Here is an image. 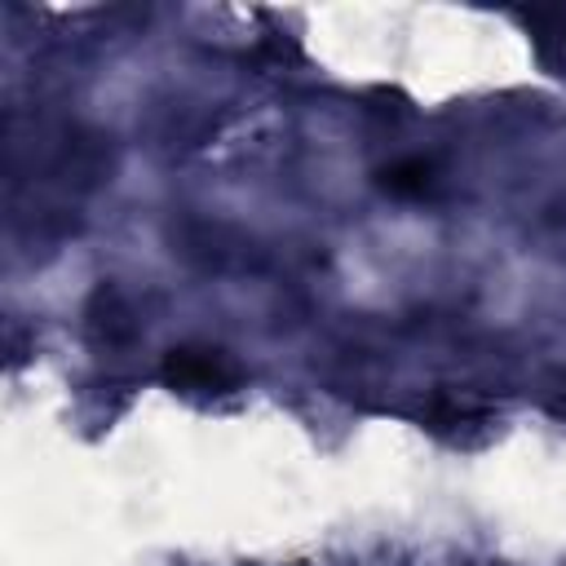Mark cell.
<instances>
[{"mask_svg": "<svg viewBox=\"0 0 566 566\" xmlns=\"http://www.w3.org/2000/svg\"><path fill=\"white\" fill-rule=\"evenodd\" d=\"M164 376L177 389H199V394H226L239 385V367L230 363L226 349L212 345H181L164 358Z\"/></svg>", "mask_w": 566, "mask_h": 566, "instance_id": "6da1fadb", "label": "cell"}, {"mask_svg": "<svg viewBox=\"0 0 566 566\" xmlns=\"http://www.w3.org/2000/svg\"><path fill=\"white\" fill-rule=\"evenodd\" d=\"M88 332L97 336V340H106V345H124L133 332H137V323H133V305L124 301V292L119 287H97V296L88 301Z\"/></svg>", "mask_w": 566, "mask_h": 566, "instance_id": "7a4b0ae2", "label": "cell"}, {"mask_svg": "<svg viewBox=\"0 0 566 566\" xmlns=\"http://www.w3.org/2000/svg\"><path fill=\"white\" fill-rule=\"evenodd\" d=\"M380 181H385V190H394V195H424V190L433 186V168H429L424 159H398V164H389V168L380 172Z\"/></svg>", "mask_w": 566, "mask_h": 566, "instance_id": "3957f363", "label": "cell"}, {"mask_svg": "<svg viewBox=\"0 0 566 566\" xmlns=\"http://www.w3.org/2000/svg\"><path fill=\"white\" fill-rule=\"evenodd\" d=\"M562 411H566V376H562Z\"/></svg>", "mask_w": 566, "mask_h": 566, "instance_id": "277c9868", "label": "cell"}]
</instances>
